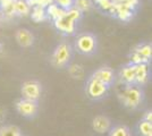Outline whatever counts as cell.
<instances>
[{"instance_id": "1", "label": "cell", "mask_w": 152, "mask_h": 136, "mask_svg": "<svg viewBox=\"0 0 152 136\" xmlns=\"http://www.w3.org/2000/svg\"><path fill=\"white\" fill-rule=\"evenodd\" d=\"M123 104L129 109H136L143 101V92L135 85H127L119 94Z\"/></svg>"}, {"instance_id": "2", "label": "cell", "mask_w": 152, "mask_h": 136, "mask_svg": "<svg viewBox=\"0 0 152 136\" xmlns=\"http://www.w3.org/2000/svg\"><path fill=\"white\" fill-rule=\"evenodd\" d=\"M76 50L83 55H92L96 49V39L91 33H83L75 41Z\"/></svg>"}, {"instance_id": "3", "label": "cell", "mask_w": 152, "mask_h": 136, "mask_svg": "<svg viewBox=\"0 0 152 136\" xmlns=\"http://www.w3.org/2000/svg\"><path fill=\"white\" fill-rule=\"evenodd\" d=\"M109 86L95 78L90 77L86 83V94L92 100H100L107 94Z\"/></svg>"}, {"instance_id": "4", "label": "cell", "mask_w": 152, "mask_h": 136, "mask_svg": "<svg viewBox=\"0 0 152 136\" xmlns=\"http://www.w3.org/2000/svg\"><path fill=\"white\" fill-rule=\"evenodd\" d=\"M72 58V49L67 43H60L56 47L52 55V64L57 67H64L69 63Z\"/></svg>"}, {"instance_id": "5", "label": "cell", "mask_w": 152, "mask_h": 136, "mask_svg": "<svg viewBox=\"0 0 152 136\" xmlns=\"http://www.w3.org/2000/svg\"><path fill=\"white\" fill-rule=\"evenodd\" d=\"M42 86L37 81H27L22 85V95L23 99L38 101L39 97H41Z\"/></svg>"}, {"instance_id": "6", "label": "cell", "mask_w": 152, "mask_h": 136, "mask_svg": "<svg viewBox=\"0 0 152 136\" xmlns=\"http://www.w3.org/2000/svg\"><path fill=\"white\" fill-rule=\"evenodd\" d=\"M16 109L19 115L25 118H32L38 112V102L27 99H20L16 103Z\"/></svg>"}, {"instance_id": "7", "label": "cell", "mask_w": 152, "mask_h": 136, "mask_svg": "<svg viewBox=\"0 0 152 136\" xmlns=\"http://www.w3.org/2000/svg\"><path fill=\"white\" fill-rule=\"evenodd\" d=\"M91 77L100 81V82L104 83V84L108 85V86H110L115 81L114 71H113L111 68H109V67H102L100 69L95 71L94 73L91 75Z\"/></svg>"}, {"instance_id": "8", "label": "cell", "mask_w": 152, "mask_h": 136, "mask_svg": "<svg viewBox=\"0 0 152 136\" xmlns=\"http://www.w3.org/2000/svg\"><path fill=\"white\" fill-rule=\"evenodd\" d=\"M92 128L99 133V134H103L107 133L111 128V123L109 120V118L106 116H96L92 120Z\"/></svg>"}, {"instance_id": "9", "label": "cell", "mask_w": 152, "mask_h": 136, "mask_svg": "<svg viewBox=\"0 0 152 136\" xmlns=\"http://www.w3.org/2000/svg\"><path fill=\"white\" fill-rule=\"evenodd\" d=\"M16 41L20 47L23 48H28L33 44L34 42V36L31 31L26 28H20L16 32Z\"/></svg>"}, {"instance_id": "10", "label": "cell", "mask_w": 152, "mask_h": 136, "mask_svg": "<svg viewBox=\"0 0 152 136\" xmlns=\"http://www.w3.org/2000/svg\"><path fill=\"white\" fill-rule=\"evenodd\" d=\"M55 26L57 27L59 31H61L64 33H67V34H72L75 30V26H74V20H72L65 14L63 17L58 18L55 20Z\"/></svg>"}, {"instance_id": "11", "label": "cell", "mask_w": 152, "mask_h": 136, "mask_svg": "<svg viewBox=\"0 0 152 136\" xmlns=\"http://www.w3.org/2000/svg\"><path fill=\"white\" fill-rule=\"evenodd\" d=\"M121 79L126 83L127 85L135 84V65L129 64L125 66L121 71Z\"/></svg>"}, {"instance_id": "12", "label": "cell", "mask_w": 152, "mask_h": 136, "mask_svg": "<svg viewBox=\"0 0 152 136\" xmlns=\"http://www.w3.org/2000/svg\"><path fill=\"white\" fill-rule=\"evenodd\" d=\"M148 81V66L146 64L135 65V84H144Z\"/></svg>"}, {"instance_id": "13", "label": "cell", "mask_w": 152, "mask_h": 136, "mask_svg": "<svg viewBox=\"0 0 152 136\" xmlns=\"http://www.w3.org/2000/svg\"><path fill=\"white\" fill-rule=\"evenodd\" d=\"M0 136H24L16 126H2L0 128Z\"/></svg>"}, {"instance_id": "14", "label": "cell", "mask_w": 152, "mask_h": 136, "mask_svg": "<svg viewBox=\"0 0 152 136\" xmlns=\"http://www.w3.org/2000/svg\"><path fill=\"white\" fill-rule=\"evenodd\" d=\"M47 10H48V15H49L50 17H52L55 20H58V18H60V17H63L64 15L66 14V12H65L64 9L59 8V7H58L57 5H55V4L48 6V9H47Z\"/></svg>"}, {"instance_id": "15", "label": "cell", "mask_w": 152, "mask_h": 136, "mask_svg": "<svg viewBox=\"0 0 152 136\" xmlns=\"http://www.w3.org/2000/svg\"><path fill=\"white\" fill-rule=\"evenodd\" d=\"M13 9L17 14L26 15V14L28 13V10H30V7H28V5L26 4V1H24V0H17V1H14Z\"/></svg>"}, {"instance_id": "16", "label": "cell", "mask_w": 152, "mask_h": 136, "mask_svg": "<svg viewBox=\"0 0 152 136\" xmlns=\"http://www.w3.org/2000/svg\"><path fill=\"white\" fill-rule=\"evenodd\" d=\"M109 136H132V134L126 126H116L114 128H110Z\"/></svg>"}, {"instance_id": "17", "label": "cell", "mask_w": 152, "mask_h": 136, "mask_svg": "<svg viewBox=\"0 0 152 136\" xmlns=\"http://www.w3.org/2000/svg\"><path fill=\"white\" fill-rule=\"evenodd\" d=\"M139 130L143 136H150L152 133L151 121H148V120H144V119H143V120L139 124Z\"/></svg>"}, {"instance_id": "18", "label": "cell", "mask_w": 152, "mask_h": 136, "mask_svg": "<svg viewBox=\"0 0 152 136\" xmlns=\"http://www.w3.org/2000/svg\"><path fill=\"white\" fill-rule=\"evenodd\" d=\"M45 15H47V13H45V10L41 6L35 7L31 14L32 18L35 20V22H41V20H43L45 18Z\"/></svg>"}, {"instance_id": "19", "label": "cell", "mask_w": 152, "mask_h": 136, "mask_svg": "<svg viewBox=\"0 0 152 136\" xmlns=\"http://www.w3.org/2000/svg\"><path fill=\"white\" fill-rule=\"evenodd\" d=\"M74 5H75L77 10L86 12V10L91 9L92 2H91V0H74Z\"/></svg>"}, {"instance_id": "20", "label": "cell", "mask_w": 152, "mask_h": 136, "mask_svg": "<svg viewBox=\"0 0 152 136\" xmlns=\"http://www.w3.org/2000/svg\"><path fill=\"white\" fill-rule=\"evenodd\" d=\"M117 14H118V17H119L121 20H126L132 16V10H131L129 8H126L125 6L117 7Z\"/></svg>"}, {"instance_id": "21", "label": "cell", "mask_w": 152, "mask_h": 136, "mask_svg": "<svg viewBox=\"0 0 152 136\" xmlns=\"http://www.w3.org/2000/svg\"><path fill=\"white\" fill-rule=\"evenodd\" d=\"M135 52H137L139 55H141L142 57H144L145 59L151 58V53H152L151 45H149V44L142 45V47H141V48H139L137 50H135Z\"/></svg>"}, {"instance_id": "22", "label": "cell", "mask_w": 152, "mask_h": 136, "mask_svg": "<svg viewBox=\"0 0 152 136\" xmlns=\"http://www.w3.org/2000/svg\"><path fill=\"white\" fill-rule=\"evenodd\" d=\"M131 60H132V64L133 65H139V64H146L149 59H145L144 57H142L137 52H134Z\"/></svg>"}, {"instance_id": "23", "label": "cell", "mask_w": 152, "mask_h": 136, "mask_svg": "<svg viewBox=\"0 0 152 136\" xmlns=\"http://www.w3.org/2000/svg\"><path fill=\"white\" fill-rule=\"evenodd\" d=\"M57 6L60 7L61 9H70L74 5V0H56Z\"/></svg>"}, {"instance_id": "24", "label": "cell", "mask_w": 152, "mask_h": 136, "mask_svg": "<svg viewBox=\"0 0 152 136\" xmlns=\"http://www.w3.org/2000/svg\"><path fill=\"white\" fill-rule=\"evenodd\" d=\"M95 2L99 5L100 8L104 9V10H109L114 5V2L111 0H95Z\"/></svg>"}, {"instance_id": "25", "label": "cell", "mask_w": 152, "mask_h": 136, "mask_svg": "<svg viewBox=\"0 0 152 136\" xmlns=\"http://www.w3.org/2000/svg\"><path fill=\"white\" fill-rule=\"evenodd\" d=\"M144 120H148V121H151V120H152V113H151V111H150V112H146Z\"/></svg>"}]
</instances>
